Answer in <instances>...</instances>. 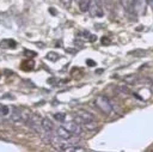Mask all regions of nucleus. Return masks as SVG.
Listing matches in <instances>:
<instances>
[{
	"label": "nucleus",
	"instance_id": "1",
	"mask_svg": "<svg viewBox=\"0 0 153 152\" xmlns=\"http://www.w3.org/2000/svg\"><path fill=\"white\" fill-rule=\"evenodd\" d=\"M94 104H96V108L99 109L103 114L109 115V114L112 111V103H111L110 99L106 98L105 96H98V97L94 99Z\"/></svg>",
	"mask_w": 153,
	"mask_h": 152
},
{
	"label": "nucleus",
	"instance_id": "2",
	"mask_svg": "<svg viewBox=\"0 0 153 152\" xmlns=\"http://www.w3.org/2000/svg\"><path fill=\"white\" fill-rule=\"evenodd\" d=\"M26 123H27V126H29L32 130H35L36 133H42V132H44L43 128H42V118H41L38 115H36V114H31V115L29 116V118L26 120Z\"/></svg>",
	"mask_w": 153,
	"mask_h": 152
},
{
	"label": "nucleus",
	"instance_id": "3",
	"mask_svg": "<svg viewBox=\"0 0 153 152\" xmlns=\"http://www.w3.org/2000/svg\"><path fill=\"white\" fill-rule=\"evenodd\" d=\"M102 1L103 0H90V6L88 11L92 16L94 17H102L104 14L103 7H102Z\"/></svg>",
	"mask_w": 153,
	"mask_h": 152
},
{
	"label": "nucleus",
	"instance_id": "4",
	"mask_svg": "<svg viewBox=\"0 0 153 152\" xmlns=\"http://www.w3.org/2000/svg\"><path fill=\"white\" fill-rule=\"evenodd\" d=\"M75 121H76L78 123L82 124V123H85V122L96 121V117H94L91 113H88V111H86V110H78V111H76V116H75Z\"/></svg>",
	"mask_w": 153,
	"mask_h": 152
},
{
	"label": "nucleus",
	"instance_id": "5",
	"mask_svg": "<svg viewBox=\"0 0 153 152\" xmlns=\"http://www.w3.org/2000/svg\"><path fill=\"white\" fill-rule=\"evenodd\" d=\"M65 128H67L73 135H80L81 133H82V127H81V124L80 123H78L76 121H71V122H67L65 126H63Z\"/></svg>",
	"mask_w": 153,
	"mask_h": 152
},
{
	"label": "nucleus",
	"instance_id": "6",
	"mask_svg": "<svg viewBox=\"0 0 153 152\" xmlns=\"http://www.w3.org/2000/svg\"><path fill=\"white\" fill-rule=\"evenodd\" d=\"M146 5H147V0H133L134 12H136L137 14H143L145 13Z\"/></svg>",
	"mask_w": 153,
	"mask_h": 152
},
{
	"label": "nucleus",
	"instance_id": "7",
	"mask_svg": "<svg viewBox=\"0 0 153 152\" xmlns=\"http://www.w3.org/2000/svg\"><path fill=\"white\" fill-rule=\"evenodd\" d=\"M54 132H55L60 138H62V139H65V140H71L72 136H73V134H72L67 128H65L63 126H60V127L55 128Z\"/></svg>",
	"mask_w": 153,
	"mask_h": 152
},
{
	"label": "nucleus",
	"instance_id": "8",
	"mask_svg": "<svg viewBox=\"0 0 153 152\" xmlns=\"http://www.w3.org/2000/svg\"><path fill=\"white\" fill-rule=\"evenodd\" d=\"M42 128H43L44 132H53L55 129L53 121L49 120L48 117H43L42 118Z\"/></svg>",
	"mask_w": 153,
	"mask_h": 152
},
{
	"label": "nucleus",
	"instance_id": "9",
	"mask_svg": "<svg viewBox=\"0 0 153 152\" xmlns=\"http://www.w3.org/2000/svg\"><path fill=\"white\" fill-rule=\"evenodd\" d=\"M121 1V5L122 7L128 12V13H131L134 12V7H133V0H120Z\"/></svg>",
	"mask_w": 153,
	"mask_h": 152
},
{
	"label": "nucleus",
	"instance_id": "10",
	"mask_svg": "<svg viewBox=\"0 0 153 152\" xmlns=\"http://www.w3.org/2000/svg\"><path fill=\"white\" fill-rule=\"evenodd\" d=\"M11 115V108L0 104V118H5Z\"/></svg>",
	"mask_w": 153,
	"mask_h": 152
},
{
	"label": "nucleus",
	"instance_id": "11",
	"mask_svg": "<svg viewBox=\"0 0 153 152\" xmlns=\"http://www.w3.org/2000/svg\"><path fill=\"white\" fill-rule=\"evenodd\" d=\"M88 6H90V0H79V8L82 12L88 11Z\"/></svg>",
	"mask_w": 153,
	"mask_h": 152
},
{
	"label": "nucleus",
	"instance_id": "12",
	"mask_svg": "<svg viewBox=\"0 0 153 152\" xmlns=\"http://www.w3.org/2000/svg\"><path fill=\"white\" fill-rule=\"evenodd\" d=\"M63 151H67V152H78V151H86V150L82 148V147H80V146H78V145H69Z\"/></svg>",
	"mask_w": 153,
	"mask_h": 152
},
{
	"label": "nucleus",
	"instance_id": "13",
	"mask_svg": "<svg viewBox=\"0 0 153 152\" xmlns=\"http://www.w3.org/2000/svg\"><path fill=\"white\" fill-rule=\"evenodd\" d=\"M54 117H55L57 121H60V122H65V121H66V116H65V114H62V113H56V114L54 115Z\"/></svg>",
	"mask_w": 153,
	"mask_h": 152
},
{
	"label": "nucleus",
	"instance_id": "14",
	"mask_svg": "<svg viewBox=\"0 0 153 152\" xmlns=\"http://www.w3.org/2000/svg\"><path fill=\"white\" fill-rule=\"evenodd\" d=\"M130 54H131V55H136V56H142V55H145L146 53H145L143 50H141V49H137V50L130 51Z\"/></svg>",
	"mask_w": 153,
	"mask_h": 152
},
{
	"label": "nucleus",
	"instance_id": "15",
	"mask_svg": "<svg viewBox=\"0 0 153 152\" xmlns=\"http://www.w3.org/2000/svg\"><path fill=\"white\" fill-rule=\"evenodd\" d=\"M47 56H48V59H50L51 61H56V60L60 57V56H59L57 54H55V53H49Z\"/></svg>",
	"mask_w": 153,
	"mask_h": 152
},
{
	"label": "nucleus",
	"instance_id": "16",
	"mask_svg": "<svg viewBox=\"0 0 153 152\" xmlns=\"http://www.w3.org/2000/svg\"><path fill=\"white\" fill-rule=\"evenodd\" d=\"M103 1H104V4H105V5H108L109 7H110V6H111V4H112V0H103Z\"/></svg>",
	"mask_w": 153,
	"mask_h": 152
},
{
	"label": "nucleus",
	"instance_id": "17",
	"mask_svg": "<svg viewBox=\"0 0 153 152\" xmlns=\"http://www.w3.org/2000/svg\"><path fill=\"white\" fill-rule=\"evenodd\" d=\"M87 65H88V66H96L94 61H92V60H87Z\"/></svg>",
	"mask_w": 153,
	"mask_h": 152
},
{
	"label": "nucleus",
	"instance_id": "18",
	"mask_svg": "<svg viewBox=\"0 0 153 152\" xmlns=\"http://www.w3.org/2000/svg\"><path fill=\"white\" fill-rule=\"evenodd\" d=\"M102 39H103V41H102V43H103V44H105V43H109V41H108L109 38H106V37H103Z\"/></svg>",
	"mask_w": 153,
	"mask_h": 152
},
{
	"label": "nucleus",
	"instance_id": "19",
	"mask_svg": "<svg viewBox=\"0 0 153 152\" xmlns=\"http://www.w3.org/2000/svg\"><path fill=\"white\" fill-rule=\"evenodd\" d=\"M96 39H97V37H96V36H93V35H91V36H90V41H91V42H93V41H96Z\"/></svg>",
	"mask_w": 153,
	"mask_h": 152
},
{
	"label": "nucleus",
	"instance_id": "20",
	"mask_svg": "<svg viewBox=\"0 0 153 152\" xmlns=\"http://www.w3.org/2000/svg\"><path fill=\"white\" fill-rule=\"evenodd\" d=\"M147 2H148V4H149V6L153 8V0H147Z\"/></svg>",
	"mask_w": 153,
	"mask_h": 152
},
{
	"label": "nucleus",
	"instance_id": "21",
	"mask_svg": "<svg viewBox=\"0 0 153 152\" xmlns=\"http://www.w3.org/2000/svg\"><path fill=\"white\" fill-rule=\"evenodd\" d=\"M149 80H151V83H152V85H153V74L151 75V78H149Z\"/></svg>",
	"mask_w": 153,
	"mask_h": 152
},
{
	"label": "nucleus",
	"instance_id": "22",
	"mask_svg": "<svg viewBox=\"0 0 153 152\" xmlns=\"http://www.w3.org/2000/svg\"><path fill=\"white\" fill-rule=\"evenodd\" d=\"M75 1H78V2H79V0H75Z\"/></svg>",
	"mask_w": 153,
	"mask_h": 152
}]
</instances>
